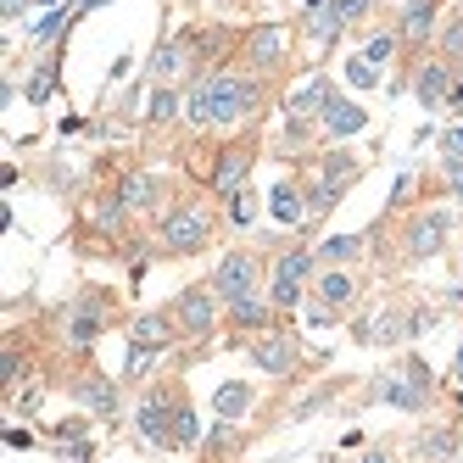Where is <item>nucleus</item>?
<instances>
[{
  "label": "nucleus",
  "mask_w": 463,
  "mask_h": 463,
  "mask_svg": "<svg viewBox=\"0 0 463 463\" xmlns=\"http://www.w3.org/2000/svg\"><path fill=\"white\" fill-rule=\"evenodd\" d=\"M184 118H190V123H213V112H207V84H195V90L184 95Z\"/></svg>",
  "instance_id": "obj_40"
},
{
  "label": "nucleus",
  "mask_w": 463,
  "mask_h": 463,
  "mask_svg": "<svg viewBox=\"0 0 463 463\" xmlns=\"http://www.w3.org/2000/svg\"><path fill=\"white\" fill-rule=\"evenodd\" d=\"M452 380H458V385H463V346H458V352H452Z\"/></svg>",
  "instance_id": "obj_49"
},
{
  "label": "nucleus",
  "mask_w": 463,
  "mask_h": 463,
  "mask_svg": "<svg viewBox=\"0 0 463 463\" xmlns=\"http://www.w3.org/2000/svg\"><path fill=\"white\" fill-rule=\"evenodd\" d=\"M463 447H458V436L452 430H430V436H419V447H413V458H458Z\"/></svg>",
  "instance_id": "obj_27"
},
{
  "label": "nucleus",
  "mask_w": 463,
  "mask_h": 463,
  "mask_svg": "<svg viewBox=\"0 0 463 463\" xmlns=\"http://www.w3.org/2000/svg\"><path fill=\"white\" fill-rule=\"evenodd\" d=\"M346 84H352V90H374V84H380V68H374L369 56H352V61H346Z\"/></svg>",
  "instance_id": "obj_34"
},
{
  "label": "nucleus",
  "mask_w": 463,
  "mask_h": 463,
  "mask_svg": "<svg viewBox=\"0 0 463 463\" xmlns=\"http://www.w3.org/2000/svg\"><path fill=\"white\" fill-rule=\"evenodd\" d=\"M329 101H335V84L313 73V79H302V84H296V90L285 95V112L307 123V118H324V107H329Z\"/></svg>",
  "instance_id": "obj_8"
},
{
  "label": "nucleus",
  "mask_w": 463,
  "mask_h": 463,
  "mask_svg": "<svg viewBox=\"0 0 463 463\" xmlns=\"http://www.w3.org/2000/svg\"><path fill=\"white\" fill-rule=\"evenodd\" d=\"M352 174H357V156H346V151H329V156H324V179L352 184Z\"/></svg>",
  "instance_id": "obj_35"
},
{
  "label": "nucleus",
  "mask_w": 463,
  "mask_h": 463,
  "mask_svg": "<svg viewBox=\"0 0 463 463\" xmlns=\"http://www.w3.org/2000/svg\"><path fill=\"white\" fill-rule=\"evenodd\" d=\"M251 363H257L262 374L285 380V374L296 369V341H290V335H262V341L251 346Z\"/></svg>",
  "instance_id": "obj_11"
},
{
  "label": "nucleus",
  "mask_w": 463,
  "mask_h": 463,
  "mask_svg": "<svg viewBox=\"0 0 463 463\" xmlns=\"http://www.w3.org/2000/svg\"><path fill=\"white\" fill-rule=\"evenodd\" d=\"M213 290L223 296V302H235V296H246V290H257V257H246V251H229L218 269H213Z\"/></svg>",
  "instance_id": "obj_4"
},
{
  "label": "nucleus",
  "mask_w": 463,
  "mask_h": 463,
  "mask_svg": "<svg viewBox=\"0 0 463 463\" xmlns=\"http://www.w3.org/2000/svg\"><path fill=\"white\" fill-rule=\"evenodd\" d=\"M174 396L168 391H151L146 402H140V413H135V424H140V436L151 441V447H168V430H174Z\"/></svg>",
  "instance_id": "obj_7"
},
{
  "label": "nucleus",
  "mask_w": 463,
  "mask_h": 463,
  "mask_svg": "<svg viewBox=\"0 0 463 463\" xmlns=\"http://www.w3.org/2000/svg\"><path fill=\"white\" fill-rule=\"evenodd\" d=\"M6 441H12V452H28L34 441H28V430H6Z\"/></svg>",
  "instance_id": "obj_46"
},
{
  "label": "nucleus",
  "mask_w": 463,
  "mask_h": 463,
  "mask_svg": "<svg viewBox=\"0 0 463 463\" xmlns=\"http://www.w3.org/2000/svg\"><path fill=\"white\" fill-rule=\"evenodd\" d=\"M363 56H369V61H374V68H385V61L396 56V34H374L369 45H363Z\"/></svg>",
  "instance_id": "obj_41"
},
{
  "label": "nucleus",
  "mask_w": 463,
  "mask_h": 463,
  "mask_svg": "<svg viewBox=\"0 0 463 463\" xmlns=\"http://www.w3.org/2000/svg\"><path fill=\"white\" fill-rule=\"evenodd\" d=\"M190 68V51L184 45H156L151 51V79H179Z\"/></svg>",
  "instance_id": "obj_24"
},
{
  "label": "nucleus",
  "mask_w": 463,
  "mask_h": 463,
  "mask_svg": "<svg viewBox=\"0 0 463 463\" xmlns=\"http://www.w3.org/2000/svg\"><path fill=\"white\" fill-rule=\"evenodd\" d=\"M174 313H179V329H184V335H207V329L218 324V290H213V285H207V290H202V285L184 290Z\"/></svg>",
  "instance_id": "obj_5"
},
{
  "label": "nucleus",
  "mask_w": 463,
  "mask_h": 463,
  "mask_svg": "<svg viewBox=\"0 0 463 463\" xmlns=\"http://www.w3.org/2000/svg\"><path fill=\"white\" fill-rule=\"evenodd\" d=\"M413 95H419V107H447L452 95H458V79H452V61H424L419 79H413Z\"/></svg>",
  "instance_id": "obj_6"
},
{
  "label": "nucleus",
  "mask_w": 463,
  "mask_h": 463,
  "mask_svg": "<svg viewBox=\"0 0 463 463\" xmlns=\"http://www.w3.org/2000/svg\"><path fill=\"white\" fill-rule=\"evenodd\" d=\"M430 34H436V0H408L402 6V40L424 45Z\"/></svg>",
  "instance_id": "obj_16"
},
{
  "label": "nucleus",
  "mask_w": 463,
  "mask_h": 463,
  "mask_svg": "<svg viewBox=\"0 0 463 463\" xmlns=\"http://www.w3.org/2000/svg\"><path fill=\"white\" fill-rule=\"evenodd\" d=\"M123 218H128L123 195H112V202H101V207H95V229H123Z\"/></svg>",
  "instance_id": "obj_39"
},
{
  "label": "nucleus",
  "mask_w": 463,
  "mask_h": 463,
  "mask_svg": "<svg viewBox=\"0 0 463 463\" xmlns=\"http://www.w3.org/2000/svg\"><path fill=\"white\" fill-rule=\"evenodd\" d=\"M352 296H357V279H352V274H341V269H324V274H318V302L346 307Z\"/></svg>",
  "instance_id": "obj_19"
},
{
  "label": "nucleus",
  "mask_w": 463,
  "mask_h": 463,
  "mask_svg": "<svg viewBox=\"0 0 463 463\" xmlns=\"http://www.w3.org/2000/svg\"><path fill=\"white\" fill-rule=\"evenodd\" d=\"M213 241V218L202 213V207H179V213H168V218H162V246H168V251H202Z\"/></svg>",
  "instance_id": "obj_2"
},
{
  "label": "nucleus",
  "mask_w": 463,
  "mask_h": 463,
  "mask_svg": "<svg viewBox=\"0 0 463 463\" xmlns=\"http://www.w3.org/2000/svg\"><path fill=\"white\" fill-rule=\"evenodd\" d=\"M363 235H329L324 246H318V269H341V262H357L363 257Z\"/></svg>",
  "instance_id": "obj_17"
},
{
  "label": "nucleus",
  "mask_w": 463,
  "mask_h": 463,
  "mask_svg": "<svg viewBox=\"0 0 463 463\" xmlns=\"http://www.w3.org/2000/svg\"><path fill=\"white\" fill-rule=\"evenodd\" d=\"M156 369V346L146 341H128V357H123V380H146Z\"/></svg>",
  "instance_id": "obj_28"
},
{
  "label": "nucleus",
  "mask_w": 463,
  "mask_h": 463,
  "mask_svg": "<svg viewBox=\"0 0 463 463\" xmlns=\"http://www.w3.org/2000/svg\"><path fill=\"white\" fill-rule=\"evenodd\" d=\"M56 452H61V458H90L95 447H90V441H68V447H56Z\"/></svg>",
  "instance_id": "obj_45"
},
{
  "label": "nucleus",
  "mask_w": 463,
  "mask_h": 463,
  "mask_svg": "<svg viewBox=\"0 0 463 463\" xmlns=\"http://www.w3.org/2000/svg\"><path fill=\"white\" fill-rule=\"evenodd\" d=\"M269 296H274V307H296V302H302V279H285V274H274Z\"/></svg>",
  "instance_id": "obj_37"
},
{
  "label": "nucleus",
  "mask_w": 463,
  "mask_h": 463,
  "mask_svg": "<svg viewBox=\"0 0 463 463\" xmlns=\"http://www.w3.org/2000/svg\"><path fill=\"white\" fill-rule=\"evenodd\" d=\"M251 218H257V195H251V190H235V195H229V223L246 229Z\"/></svg>",
  "instance_id": "obj_36"
},
{
  "label": "nucleus",
  "mask_w": 463,
  "mask_h": 463,
  "mask_svg": "<svg viewBox=\"0 0 463 463\" xmlns=\"http://www.w3.org/2000/svg\"><path fill=\"white\" fill-rule=\"evenodd\" d=\"M118 195H123V207H128V213H146V207L156 202V179H151V174H123Z\"/></svg>",
  "instance_id": "obj_18"
},
{
  "label": "nucleus",
  "mask_w": 463,
  "mask_h": 463,
  "mask_svg": "<svg viewBox=\"0 0 463 463\" xmlns=\"http://www.w3.org/2000/svg\"><path fill=\"white\" fill-rule=\"evenodd\" d=\"M229 307V318H235L241 329H262L274 318V296H257V290H246V296H235V302H223Z\"/></svg>",
  "instance_id": "obj_15"
},
{
  "label": "nucleus",
  "mask_w": 463,
  "mask_h": 463,
  "mask_svg": "<svg viewBox=\"0 0 463 463\" xmlns=\"http://www.w3.org/2000/svg\"><path fill=\"white\" fill-rule=\"evenodd\" d=\"M213 408H218V419H246V408H251V385H241V380H229V385H218V396H213Z\"/></svg>",
  "instance_id": "obj_22"
},
{
  "label": "nucleus",
  "mask_w": 463,
  "mask_h": 463,
  "mask_svg": "<svg viewBox=\"0 0 463 463\" xmlns=\"http://www.w3.org/2000/svg\"><path fill=\"white\" fill-rule=\"evenodd\" d=\"M285 28L279 23H262V28H251V40H246V56H251V68H274V61L285 56Z\"/></svg>",
  "instance_id": "obj_12"
},
{
  "label": "nucleus",
  "mask_w": 463,
  "mask_h": 463,
  "mask_svg": "<svg viewBox=\"0 0 463 463\" xmlns=\"http://www.w3.org/2000/svg\"><path fill=\"white\" fill-rule=\"evenodd\" d=\"M101 324H107V318L95 313V307H79V313L68 318V335H73V346H90L95 335H101Z\"/></svg>",
  "instance_id": "obj_30"
},
{
  "label": "nucleus",
  "mask_w": 463,
  "mask_h": 463,
  "mask_svg": "<svg viewBox=\"0 0 463 463\" xmlns=\"http://www.w3.org/2000/svg\"><path fill=\"white\" fill-rule=\"evenodd\" d=\"M135 341H146V346H174V318L168 313H140L135 318Z\"/></svg>",
  "instance_id": "obj_20"
},
{
  "label": "nucleus",
  "mask_w": 463,
  "mask_h": 463,
  "mask_svg": "<svg viewBox=\"0 0 463 463\" xmlns=\"http://www.w3.org/2000/svg\"><path fill=\"white\" fill-rule=\"evenodd\" d=\"M269 213H274L279 229H296V223H302V213H307V195L296 190L290 179H279V184L269 190Z\"/></svg>",
  "instance_id": "obj_14"
},
{
  "label": "nucleus",
  "mask_w": 463,
  "mask_h": 463,
  "mask_svg": "<svg viewBox=\"0 0 463 463\" xmlns=\"http://www.w3.org/2000/svg\"><path fill=\"white\" fill-rule=\"evenodd\" d=\"M441 61L463 68V17H452V23L441 28Z\"/></svg>",
  "instance_id": "obj_33"
},
{
  "label": "nucleus",
  "mask_w": 463,
  "mask_h": 463,
  "mask_svg": "<svg viewBox=\"0 0 463 463\" xmlns=\"http://www.w3.org/2000/svg\"><path fill=\"white\" fill-rule=\"evenodd\" d=\"M223 424H229V419H223ZM223 424H218V436H213V452H229V447H235V436H229Z\"/></svg>",
  "instance_id": "obj_47"
},
{
  "label": "nucleus",
  "mask_w": 463,
  "mask_h": 463,
  "mask_svg": "<svg viewBox=\"0 0 463 463\" xmlns=\"http://www.w3.org/2000/svg\"><path fill=\"white\" fill-rule=\"evenodd\" d=\"M374 396L385 408H402V413H413V408H424V396H430V385H419L408 369H396V374H385L380 385H374Z\"/></svg>",
  "instance_id": "obj_10"
},
{
  "label": "nucleus",
  "mask_w": 463,
  "mask_h": 463,
  "mask_svg": "<svg viewBox=\"0 0 463 463\" xmlns=\"http://www.w3.org/2000/svg\"><path fill=\"white\" fill-rule=\"evenodd\" d=\"M79 402H84L90 413H101V419H107V413L118 408V396H112V385H107V380H84V385H79Z\"/></svg>",
  "instance_id": "obj_29"
},
{
  "label": "nucleus",
  "mask_w": 463,
  "mask_h": 463,
  "mask_svg": "<svg viewBox=\"0 0 463 463\" xmlns=\"http://www.w3.org/2000/svg\"><path fill=\"white\" fill-rule=\"evenodd\" d=\"M195 441H202V424H195V413L179 402L174 408V430H168V452H190Z\"/></svg>",
  "instance_id": "obj_23"
},
{
  "label": "nucleus",
  "mask_w": 463,
  "mask_h": 463,
  "mask_svg": "<svg viewBox=\"0 0 463 463\" xmlns=\"http://www.w3.org/2000/svg\"><path fill=\"white\" fill-rule=\"evenodd\" d=\"M51 95H56V68H40L34 79H28V101H34V107H45Z\"/></svg>",
  "instance_id": "obj_38"
},
{
  "label": "nucleus",
  "mask_w": 463,
  "mask_h": 463,
  "mask_svg": "<svg viewBox=\"0 0 463 463\" xmlns=\"http://www.w3.org/2000/svg\"><path fill=\"white\" fill-rule=\"evenodd\" d=\"M363 123H369V112H363L357 101H346V95H335V101L324 107V118H318L324 140H352V135H363Z\"/></svg>",
  "instance_id": "obj_9"
},
{
  "label": "nucleus",
  "mask_w": 463,
  "mask_h": 463,
  "mask_svg": "<svg viewBox=\"0 0 463 463\" xmlns=\"http://www.w3.org/2000/svg\"><path fill=\"white\" fill-rule=\"evenodd\" d=\"M246 174H251V151H246V146L223 151V156H218V174H213V190H218V195H235V190H246Z\"/></svg>",
  "instance_id": "obj_13"
},
{
  "label": "nucleus",
  "mask_w": 463,
  "mask_h": 463,
  "mask_svg": "<svg viewBox=\"0 0 463 463\" xmlns=\"http://www.w3.org/2000/svg\"><path fill=\"white\" fill-rule=\"evenodd\" d=\"M184 112V95L174 90V84H162V90H151V107H146V118L151 123H174Z\"/></svg>",
  "instance_id": "obj_26"
},
{
  "label": "nucleus",
  "mask_w": 463,
  "mask_h": 463,
  "mask_svg": "<svg viewBox=\"0 0 463 463\" xmlns=\"http://www.w3.org/2000/svg\"><path fill=\"white\" fill-rule=\"evenodd\" d=\"M313 269H318V251H285L274 274H285V279H307Z\"/></svg>",
  "instance_id": "obj_32"
},
{
  "label": "nucleus",
  "mask_w": 463,
  "mask_h": 463,
  "mask_svg": "<svg viewBox=\"0 0 463 463\" xmlns=\"http://www.w3.org/2000/svg\"><path fill=\"white\" fill-rule=\"evenodd\" d=\"M341 190H346V184H335V179H324V174H318V184L307 190V213H313V218H324L329 207L341 202Z\"/></svg>",
  "instance_id": "obj_31"
},
{
  "label": "nucleus",
  "mask_w": 463,
  "mask_h": 463,
  "mask_svg": "<svg viewBox=\"0 0 463 463\" xmlns=\"http://www.w3.org/2000/svg\"><path fill=\"white\" fill-rule=\"evenodd\" d=\"M447 235H452V213L447 207H430V213H419L413 223H408V257H436L441 246H447Z\"/></svg>",
  "instance_id": "obj_3"
},
{
  "label": "nucleus",
  "mask_w": 463,
  "mask_h": 463,
  "mask_svg": "<svg viewBox=\"0 0 463 463\" xmlns=\"http://www.w3.org/2000/svg\"><path fill=\"white\" fill-rule=\"evenodd\" d=\"M402 335H413L402 313H385V318H374V324H363V341H374V346H391V341H402Z\"/></svg>",
  "instance_id": "obj_25"
},
{
  "label": "nucleus",
  "mask_w": 463,
  "mask_h": 463,
  "mask_svg": "<svg viewBox=\"0 0 463 463\" xmlns=\"http://www.w3.org/2000/svg\"><path fill=\"white\" fill-rule=\"evenodd\" d=\"M341 28H346V23L335 17V0H329L324 12H307V34H313V45H318V51L335 45V40H341Z\"/></svg>",
  "instance_id": "obj_21"
},
{
  "label": "nucleus",
  "mask_w": 463,
  "mask_h": 463,
  "mask_svg": "<svg viewBox=\"0 0 463 463\" xmlns=\"http://www.w3.org/2000/svg\"><path fill=\"white\" fill-rule=\"evenodd\" d=\"M202 84H207V112H213V123H241V118L257 107V79L213 73V79H202Z\"/></svg>",
  "instance_id": "obj_1"
},
{
  "label": "nucleus",
  "mask_w": 463,
  "mask_h": 463,
  "mask_svg": "<svg viewBox=\"0 0 463 463\" xmlns=\"http://www.w3.org/2000/svg\"><path fill=\"white\" fill-rule=\"evenodd\" d=\"M0 12H6V17H23V12H28V0H0Z\"/></svg>",
  "instance_id": "obj_48"
},
{
  "label": "nucleus",
  "mask_w": 463,
  "mask_h": 463,
  "mask_svg": "<svg viewBox=\"0 0 463 463\" xmlns=\"http://www.w3.org/2000/svg\"><path fill=\"white\" fill-rule=\"evenodd\" d=\"M447 179H452V195L463 202V162H447Z\"/></svg>",
  "instance_id": "obj_44"
},
{
  "label": "nucleus",
  "mask_w": 463,
  "mask_h": 463,
  "mask_svg": "<svg viewBox=\"0 0 463 463\" xmlns=\"http://www.w3.org/2000/svg\"><path fill=\"white\" fill-rule=\"evenodd\" d=\"M441 162H463V123L441 135Z\"/></svg>",
  "instance_id": "obj_42"
},
{
  "label": "nucleus",
  "mask_w": 463,
  "mask_h": 463,
  "mask_svg": "<svg viewBox=\"0 0 463 463\" xmlns=\"http://www.w3.org/2000/svg\"><path fill=\"white\" fill-rule=\"evenodd\" d=\"M363 12H369V0H335V17H341V23H352V17H363Z\"/></svg>",
  "instance_id": "obj_43"
}]
</instances>
